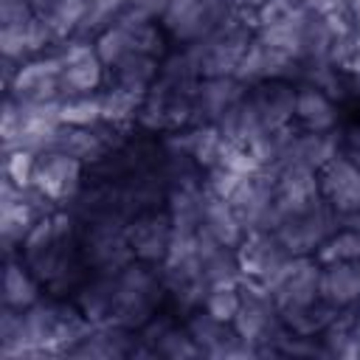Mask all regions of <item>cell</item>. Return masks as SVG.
Returning <instances> with one entry per match:
<instances>
[{"instance_id":"34","label":"cell","mask_w":360,"mask_h":360,"mask_svg":"<svg viewBox=\"0 0 360 360\" xmlns=\"http://www.w3.org/2000/svg\"><path fill=\"white\" fill-rule=\"evenodd\" d=\"M132 31V48L138 53H146V56H155V59H163L169 53V34L163 31V25L158 20H146V22H138L129 28Z\"/></svg>"},{"instance_id":"44","label":"cell","mask_w":360,"mask_h":360,"mask_svg":"<svg viewBox=\"0 0 360 360\" xmlns=\"http://www.w3.org/2000/svg\"><path fill=\"white\" fill-rule=\"evenodd\" d=\"M166 3H169V0H166Z\"/></svg>"},{"instance_id":"21","label":"cell","mask_w":360,"mask_h":360,"mask_svg":"<svg viewBox=\"0 0 360 360\" xmlns=\"http://www.w3.org/2000/svg\"><path fill=\"white\" fill-rule=\"evenodd\" d=\"M321 343H323L326 357H335V360L360 357V309L357 307L340 309L338 318L321 332Z\"/></svg>"},{"instance_id":"8","label":"cell","mask_w":360,"mask_h":360,"mask_svg":"<svg viewBox=\"0 0 360 360\" xmlns=\"http://www.w3.org/2000/svg\"><path fill=\"white\" fill-rule=\"evenodd\" d=\"M8 96L17 101H51V98H65L62 90V59L59 53H42L25 59L11 84L6 87Z\"/></svg>"},{"instance_id":"40","label":"cell","mask_w":360,"mask_h":360,"mask_svg":"<svg viewBox=\"0 0 360 360\" xmlns=\"http://www.w3.org/2000/svg\"><path fill=\"white\" fill-rule=\"evenodd\" d=\"M98 11H104V14H110L112 20H118V14H121V8L127 6V0H90Z\"/></svg>"},{"instance_id":"2","label":"cell","mask_w":360,"mask_h":360,"mask_svg":"<svg viewBox=\"0 0 360 360\" xmlns=\"http://www.w3.org/2000/svg\"><path fill=\"white\" fill-rule=\"evenodd\" d=\"M338 214L335 208L321 197L312 205L284 217L276 225V236L284 245L290 256H315V250L338 231Z\"/></svg>"},{"instance_id":"12","label":"cell","mask_w":360,"mask_h":360,"mask_svg":"<svg viewBox=\"0 0 360 360\" xmlns=\"http://www.w3.org/2000/svg\"><path fill=\"white\" fill-rule=\"evenodd\" d=\"M298 70H301V62L270 48L267 42H262L259 37H253V42L248 45L239 68H236V79L245 84V87H253L259 82H267V79H287V82H295L298 84Z\"/></svg>"},{"instance_id":"10","label":"cell","mask_w":360,"mask_h":360,"mask_svg":"<svg viewBox=\"0 0 360 360\" xmlns=\"http://www.w3.org/2000/svg\"><path fill=\"white\" fill-rule=\"evenodd\" d=\"M276 172V194H273V205H276V225L312 205L315 200H321V183H318V172L298 166V163H281L273 169Z\"/></svg>"},{"instance_id":"16","label":"cell","mask_w":360,"mask_h":360,"mask_svg":"<svg viewBox=\"0 0 360 360\" xmlns=\"http://www.w3.org/2000/svg\"><path fill=\"white\" fill-rule=\"evenodd\" d=\"M248 87L236 76H202L194 90L197 124H217L231 107L245 98Z\"/></svg>"},{"instance_id":"31","label":"cell","mask_w":360,"mask_h":360,"mask_svg":"<svg viewBox=\"0 0 360 360\" xmlns=\"http://www.w3.org/2000/svg\"><path fill=\"white\" fill-rule=\"evenodd\" d=\"M315 259H318L321 264H332V262H357V259H360V231L340 225V228L315 250Z\"/></svg>"},{"instance_id":"20","label":"cell","mask_w":360,"mask_h":360,"mask_svg":"<svg viewBox=\"0 0 360 360\" xmlns=\"http://www.w3.org/2000/svg\"><path fill=\"white\" fill-rule=\"evenodd\" d=\"M200 228L219 245L225 248H236L242 239H245V228L233 211V205L222 197H214L205 191V200H202V217H200Z\"/></svg>"},{"instance_id":"1","label":"cell","mask_w":360,"mask_h":360,"mask_svg":"<svg viewBox=\"0 0 360 360\" xmlns=\"http://www.w3.org/2000/svg\"><path fill=\"white\" fill-rule=\"evenodd\" d=\"M163 301H166V284L158 264L135 259L115 273L112 323L138 332L155 312H160Z\"/></svg>"},{"instance_id":"36","label":"cell","mask_w":360,"mask_h":360,"mask_svg":"<svg viewBox=\"0 0 360 360\" xmlns=\"http://www.w3.org/2000/svg\"><path fill=\"white\" fill-rule=\"evenodd\" d=\"M219 166L236 172L239 177H248V174H256L259 169H264V166L259 163V158L250 152L248 143H233V141H225L222 155H219Z\"/></svg>"},{"instance_id":"5","label":"cell","mask_w":360,"mask_h":360,"mask_svg":"<svg viewBox=\"0 0 360 360\" xmlns=\"http://www.w3.org/2000/svg\"><path fill=\"white\" fill-rule=\"evenodd\" d=\"M82 256L90 273H118L135 262V250L127 236V222H93L82 231Z\"/></svg>"},{"instance_id":"23","label":"cell","mask_w":360,"mask_h":360,"mask_svg":"<svg viewBox=\"0 0 360 360\" xmlns=\"http://www.w3.org/2000/svg\"><path fill=\"white\" fill-rule=\"evenodd\" d=\"M39 298H42V281L28 270L22 256L6 259V270H3V307L28 309Z\"/></svg>"},{"instance_id":"13","label":"cell","mask_w":360,"mask_h":360,"mask_svg":"<svg viewBox=\"0 0 360 360\" xmlns=\"http://www.w3.org/2000/svg\"><path fill=\"white\" fill-rule=\"evenodd\" d=\"M236 259L245 278H256L264 284L278 273V267L290 259V253L278 242L276 231H250L236 245Z\"/></svg>"},{"instance_id":"14","label":"cell","mask_w":360,"mask_h":360,"mask_svg":"<svg viewBox=\"0 0 360 360\" xmlns=\"http://www.w3.org/2000/svg\"><path fill=\"white\" fill-rule=\"evenodd\" d=\"M295 96H298V84L287 79H267L248 87V101L253 104L259 121L267 129L295 124Z\"/></svg>"},{"instance_id":"3","label":"cell","mask_w":360,"mask_h":360,"mask_svg":"<svg viewBox=\"0 0 360 360\" xmlns=\"http://www.w3.org/2000/svg\"><path fill=\"white\" fill-rule=\"evenodd\" d=\"M318 278L321 262L315 256H290L278 267V273L270 281H264V287L270 290L278 315H287L318 301Z\"/></svg>"},{"instance_id":"29","label":"cell","mask_w":360,"mask_h":360,"mask_svg":"<svg viewBox=\"0 0 360 360\" xmlns=\"http://www.w3.org/2000/svg\"><path fill=\"white\" fill-rule=\"evenodd\" d=\"M101 96V121H110V124H121V127H135V115H138V107H141V93H132V90H124L118 84H107Z\"/></svg>"},{"instance_id":"6","label":"cell","mask_w":360,"mask_h":360,"mask_svg":"<svg viewBox=\"0 0 360 360\" xmlns=\"http://www.w3.org/2000/svg\"><path fill=\"white\" fill-rule=\"evenodd\" d=\"M84 172L87 166L59 149H48L37 155L34 169V188L45 194L56 208H65L82 188H84Z\"/></svg>"},{"instance_id":"32","label":"cell","mask_w":360,"mask_h":360,"mask_svg":"<svg viewBox=\"0 0 360 360\" xmlns=\"http://www.w3.org/2000/svg\"><path fill=\"white\" fill-rule=\"evenodd\" d=\"M98 121H101V96L98 93L68 96L62 101V124H68V127H96Z\"/></svg>"},{"instance_id":"24","label":"cell","mask_w":360,"mask_h":360,"mask_svg":"<svg viewBox=\"0 0 360 360\" xmlns=\"http://www.w3.org/2000/svg\"><path fill=\"white\" fill-rule=\"evenodd\" d=\"M158 73H160V59L132 51L115 68L107 70V84H118L124 90H132V93L143 96L158 82Z\"/></svg>"},{"instance_id":"17","label":"cell","mask_w":360,"mask_h":360,"mask_svg":"<svg viewBox=\"0 0 360 360\" xmlns=\"http://www.w3.org/2000/svg\"><path fill=\"white\" fill-rule=\"evenodd\" d=\"M340 152H343V135H338V129H332V132H312V129H301L298 127L292 141H290V146H287V155L281 158V163H298V166H307V169L318 172L332 158H338Z\"/></svg>"},{"instance_id":"37","label":"cell","mask_w":360,"mask_h":360,"mask_svg":"<svg viewBox=\"0 0 360 360\" xmlns=\"http://www.w3.org/2000/svg\"><path fill=\"white\" fill-rule=\"evenodd\" d=\"M6 163H3V174L8 180H14L20 188H28L34 183V169H37V152L31 149H14L8 155H3Z\"/></svg>"},{"instance_id":"18","label":"cell","mask_w":360,"mask_h":360,"mask_svg":"<svg viewBox=\"0 0 360 360\" xmlns=\"http://www.w3.org/2000/svg\"><path fill=\"white\" fill-rule=\"evenodd\" d=\"M318 298L329 301L338 309L357 307V301H360V259L357 262L321 264Z\"/></svg>"},{"instance_id":"35","label":"cell","mask_w":360,"mask_h":360,"mask_svg":"<svg viewBox=\"0 0 360 360\" xmlns=\"http://www.w3.org/2000/svg\"><path fill=\"white\" fill-rule=\"evenodd\" d=\"M239 304H242V290L239 287H208L202 309H208L214 318L231 323L236 309H239Z\"/></svg>"},{"instance_id":"26","label":"cell","mask_w":360,"mask_h":360,"mask_svg":"<svg viewBox=\"0 0 360 360\" xmlns=\"http://www.w3.org/2000/svg\"><path fill=\"white\" fill-rule=\"evenodd\" d=\"M338 312H340L338 307H332L329 301L318 298V301H312V304H307V307H301V309H292V312L281 315V321H284V326H287L290 332H295V335L321 338V332L338 318Z\"/></svg>"},{"instance_id":"15","label":"cell","mask_w":360,"mask_h":360,"mask_svg":"<svg viewBox=\"0 0 360 360\" xmlns=\"http://www.w3.org/2000/svg\"><path fill=\"white\" fill-rule=\"evenodd\" d=\"M135 332L124 329L118 323H93L87 329V335L70 346V352L65 357H76V360H127L132 346H135Z\"/></svg>"},{"instance_id":"30","label":"cell","mask_w":360,"mask_h":360,"mask_svg":"<svg viewBox=\"0 0 360 360\" xmlns=\"http://www.w3.org/2000/svg\"><path fill=\"white\" fill-rule=\"evenodd\" d=\"M93 45H96V53H98V59L104 62V68L110 70V68H115L124 56H129L135 48H132V31L127 28V25H121V22H112L110 28H104L96 39H93Z\"/></svg>"},{"instance_id":"38","label":"cell","mask_w":360,"mask_h":360,"mask_svg":"<svg viewBox=\"0 0 360 360\" xmlns=\"http://www.w3.org/2000/svg\"><path fill=\"white\" fill-rule=\"evenodd\" d=\"M239 183H242V177H239L236 172H231V169L219 166V163H217V166H211V169H205V180H202L205 191H208V194H214V197H222V200H231Z\"/></svg>"},{"instance_id":"22","label":"cell","mask_w":360,"mask_h":360,"mask_svg":"<svg viewBox=\"0 0 360 360\" xmlns=\"http://www.w3.org/2000/svg\"><path fill=\"white\" fill-rule=\"evenodd\" d=\"M73 301L90 323H110L115 307V273H90Z\"/></svg>"},{"instance_id":"42","label":"cell","mask_w":360,"mask_h":360,"mask_svg":"<svg viewBox=\"0 0 360 360\" xmlns=\"http://www.w3.org/2000/svg\"><path fill=\"white\" fill-rule=\"evenodd\" d=\"M264 0H236V6H239V11H256L259 6H262Z\"/></svg>"},{"instance_id":"7","label":"cell","mask_w":360,"mask_h":360,"mask_svg":"<svg viewBox=\"0 0 360 360\" xmlns=\"http://www.w3.org/2000/svg\"><path fill=\"white\" fill-rule=\"evenodd\" d=\"M62 59V90L68 96L96 93L107 84V68L96 53V45L87 39H65L56 51Z\"/></svg>"},{"instance_id":"9","label":"cell","mask_w":360,"mask_h":360,"mask_svg":"<svg viewBox=\"0 0 360 360\" xmlns=\"http://www.w3.org/2000/svg\"><path fill=\"white\" fill-rule=\"evenodd\" d=\"M172 233H174V225H172V214L166 211V205L141 211L127 225V236H129V245L135 250V259L158 264V267L169 256Z\"/></svg>"},{"instance_id":"4","label":"cell","mask_w":360,"mask_h":360,"mask_svg":"<svg viewBox=\"0 0 360 360\" xmlns=\"http://www.w3.org/2000/svg\"><path fill=\"white\" fill-rule=\"evenodd\" d=\"M321 197L335 208L338 225L360 231V166H354L343 152L318 169Z\"/></svg>"},{"instance_id":"39","label":"cell","mask_w":360,"mask_h":360,"mask_svg":"<svg viewBox=\"0 0 360 360\" xmlns=\"http://www.w3.org/2000/svg\"><path fill=\"white\" fill-rule=\"evenodd\" d=\"M34 17L28 0H0V28H25Z\"/></svg>"},{"instance_id":"27","label":"cell","mask_w":360,"mask_h":360,"mask_svg":"<svg viewBox=\"0 0 360 360\" xmlns=\"http://www.w3.org/2000/svg\"><path fill=\"white\" fill-rule=\"evenodd\" d=\"M217 127H219L222 138H225V141H233V143H250L262 129H267V127L259 121L253 104L248 101V93H245V98H242L236 107H231V110L217 121Z\"/></svg>"},{"instance_id":"28","label":"cell","mask_w":360,"mask_h":360,"mask_svg":"<svg viewBox=\"0 0 360 360\" xmlns=\"http://www.w3.org/2000/svg\"><path fill=\"white\" fill-rule=\"evenodd\" d=\"M186 329H188V335L194 338V343L200 346V352H202V357H208L228 335H231V323H225V321H219V318H214L208 309H202V307H197V309H191L188 315H186Z\"/></svg>"},{"instance_id":"41","label":"cell","mask_w":360,"mask_h":360,"mask_svg":"<svg viewBox=\"0 0 360 360\" xmlns=\"http://www.w3.org/2000/svg\"><path fill=\"white\" fill-rule=\"evenodd\" d=\"M28 6L34 8L37 17H51L62 6V0H28Z\"/></svg>"},{"instance_id":"19","label":"cell","mask_w":360,"mask_h":360,"mask_svg":"<svg viewBox=\"0 0 360 360\" xmlns=\"http://www.w3.org/2000/svg\"><path fill=\"white\" fill-rule=\"evenodd\" d=\"M340 112H338V101L312 87V84H298V96H295V124L301 129H312V132H332L338 129Z\"/></svg>"},{"instance_id":"33","label":"cell","mask_w":360,"mask_h":360,"mask_svg":"<svg viewBox=\"0 0 360 360\" xmlns=\"http://www.w3.org/2000/svg\"><path fill=\"white\" fill-rule=\"evenodd\" d=\"M158 357H166V360H194V357H202L200 346L194 343V338L188 335L186 323H174L163 340L158 343Z\"/></svg>"},{"instance_id":"11","label":"cell","mask_w":360,"mask_h":360,"mask_svg":"<svg viewBox=\"0 0 360 360\" xmlns=\"http://www.w3.org/2000/svg\"><path fill=\"white\" fill-rule=\"evenodd\" d=\"M158 22L177 45H191L214 31L222 20L214 14L208 0H169Z\"/></svg>"},{"instance_id":"43","label":"cell","mask_w":360,"mask_h":360,"mask_svg":"<svg viewBox=\"0 0 360 360\" xmlns=\"http://www.w3.org/2000/svg\"><path fill=\"white\" fill-rule=\"evenodd\" d=\"M357 309H360V301H357Z\"/></svg>"},{"instance_id":"25","label":"cell","mask_w":360,"mask_h":360,"mask_svg":"<svg viewBox=\"0 0 360 360\" xmlns=\"http://www.w3.org/2000/svg\"><path fill=\"white\" fill-rule=\"evenodd\" d=\"M53 149H59V152L82 160L87 169H93L96 163H101L107 158V152H110L104 146V141L98 138L96 127H68V124L59 127V132L53 138Z\"/></svg>"}]
</instances>
